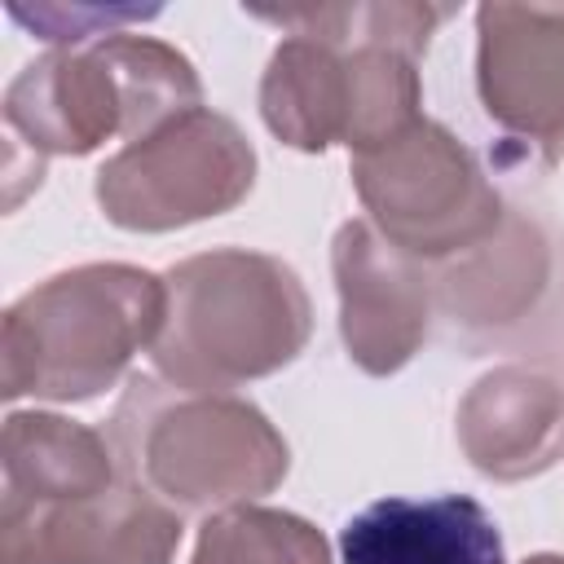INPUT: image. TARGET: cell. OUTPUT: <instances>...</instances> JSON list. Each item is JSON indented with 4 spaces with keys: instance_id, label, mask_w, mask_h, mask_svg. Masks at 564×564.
Listing matches in <instances>:
<instances>
[{
    "instance_id": "13",
    "label": "cell",
    "mask_w": 564,
    "mask_h": 564,
    "mask_svg": "<svg viewBox=\"0 0 564 564\" xmlns=\"http://www.w3.org/2000/svg\"><path fill=\"white\" fill-rule=\"evenodd\" d=\"M0 467H4V502L13 507L88 498L123 476L106 432L44 410H13L4 419Z\"/></svg>"
},
{
    "instance_id": "5",
    "label": "cell",
    "mask_w": 564,
    "mask_h": 564,
    "mask_svg": "<svg viewBox=\"0 0 564 564\" xmlns=\"http://www.w3.org/2000/svg\"><path fill=\"white\" fill-rule=\"evenodd\" d=\"M432 308L467 357L564 361V234L507 203L489 238L432 264Z\"/></svg>"
},
{
    "instance_id": "6",
    "label": "cell",
    "mask_w": 564,
    "mask_h": 564,
    "mask_svg": "<svg viewBox=\"0 0 564 564\" xmlns=\"http://www.w3.org/2000/svg\"><path fill=\"white\" fill-rule=\"evenodd\" d=\"M352 185L370 225L423 264L463 256L507 212L476 154L436 119H419L388 145L352 154Z\"/></svg>"
},
{
    "instance_id": "1",
    "label": "cell",
    "mask_w": 564,
    "mask_h": 564,
    "mask_svg": "<svg viewBox=\"0 0 564 564\" xmlns=\"http://www.w3.org/2000/svg\"><path fill=\"white\" fill-rule=\"evenodd\" d=\"M106 436L119 471L172 511H225L273 494L291 449L264 410L234 392H198L163 375H132Z\"/></svg>"
},
{
    "instance_id": "11",
    "label": "cell",
    "mask_w": 564,
    "mask_h": 564,
    "mask_svg": "<svg viewBox=\"0 0 564 564\" xmlns=\"http://www.w3.org/2000/svg\"><path fill=\"white\" fill-rule=\"evenodd\" d=\"M458 445L480 476H542L564 458V383L533 366L480 375L458 401Z\"/></svg>"
},
{
    "instance_id": "17",
    "label": "cell",
    "mask_w": 564,
    "mask_h": 564,
    "mask_svg": "<svg viewBox=\"0 0 564 564\" xmlns=\"http://www.w3.org/2000/svg\"><path fill=\"white\" fill-rule=\"evenodd\" d=\"M524 564H564V555H555V551H542V555H529Z\"/></svg>"
},
{
    "instance_id": "4",
    "label": "cell",
    "mask_w": 564,
    "mask_h": 564,
    "mask_svg": "<svg viewBox=\"0 0 564 564\" xmlns=\"http://www.w3.org/2000/svg\"><path fill=\"white\" fill-rule=\"evenodd\" d=\"M203 106L198 70L154 35H106L26 62L4 88V128L31 159L93 154L101 141H137Z\"/></svg>"
},
{
    "instance_id": "2",
    "label": "cell",
    "mask_w": 564,
    "mask_h": 564,
    "mask_svg": "<svg viewBox=\"0 0 564 564\" xmlns=\"http://www.w3.org/2000/svg\"><path fill=\"white\" fill-rule=\"evenodd\" d=\"M167 313L150 348L167 383L229 392L291 366L313 335L300 273L264 251L216 247L163 273Z\"/></svg>"
},
{
    "instance_id": "14",
    "label": "cell",
    "mask_w": 564,
    "mask_h": 564,
    "mask_svg": "<svg viewBox=\"0 0 564 564\" xmlns=\"http://www.w3.org/2000/svg\"><path fill=\"white\" fill-rule=\"evenodd\" d=\"M348 53L322 35H286L260 79V115L269 132L304 154L348 141Z\"/></svg>"
},
{
    "instance_id": "10",
    "label": "cell",
    "mask_w": 564,
    "mask_h": 564,
    "mask_svg": "<svg viewBox=\"0 0 564 564\" xmlns=\"http://www.w3.org/2000/svg\"><path fill=\"white\" fill-rule=\"evenodd\" d=\"M339 335L366 375H397L432 317V269L388 242L370 220H344L330 242Z\"/></svg>"
},
{
    "instance_id": "9",
    "label": "cell",
    "mask_w": 564,
    "mask_h": 564,
    "mask_svg": "<svg viewBox=\"0 0 564 564\" xmlns=\"http://www.w3.org/2000/svg\"><path fill=\"white\" fill-rule=\"evenodd\" d=\"M476 35L485 115L555 163L564 150V4H480Z\"/></svg>"
},
{
    "instance_id": "12",
    "label": "cell",
    "mask_w": 564,
    "mask_h": 564,
    "mask_svg": "<svg viewBox=\"0 0 564 564\" xmlns=\"http://www.w3.org/2000/svg\"><path fill=\"white\" fill-rule=\"evenodd\" d=\"M344 564H507L494 516L467 494L379 498L339 529Z\"/></svg>"
},
{
    "instance_id": "8",
    "label": "cell",
    "mask_w": 564,
    "mask_h": 564,
    "mask_svg": "<svg viewBox=\"0 0 564 564\" xmlns=\"http://www.w3.org/2000/svg\"><path fill=\"white\" fill-rule=\"evenodd\" d=\"M181 533V511L128 476L88 498L0 502V564H172Z\"/></svg>"
},
{
    "instance_id": "15",
    "label": "cell",
    "mask_w": 564,
    "mask_h": 564,
    "mask_svg": "<svg viewBox=\"0 0 564 564\" xmlns=\"http://www.w3.org/2000/svg\"><path fill=\"white\" fill-rule=\"evenodd\" d=\"M189 564H330V546L304 516L242 502L203 520Z\"/></svg>"
},
{
    "instance_id": "3",
    "label": "cell",
    "mask_w": 564,
    "mask_h": 564,
    "mask_svg": "<svg viewBox=\"0 0 564 564\" xmlns=\"http://www.w3.org/2000/svg\"><path fill=\"white\" fill-rule=\"evenodd\" d=\"M167 286L137 264H75L31 286L0 322V392L9 401H93L141 348H154Z\"/></svg>"
},
{
    "instance_id": "16",
    "label": "cell",
    "mask_w": 564,
    "mask_h": 564,
    "mask_svg": "<svg viewBox=\"0 0 564 564\" xmlns=\"http://www.w3.org/2000/svg\"><path fill=\"white\" fill-rule=\"evenodd\" d=\"M9 18L31 26L40 40L84 48L106 35H119L132 22L159 18V9H132V4H35V9H26V4H9Z\"/></svg>"
},
{
    "instance_id": "7",
    "label": "cell",
    "mask_w": 564,
    "mask_h": 564,
    "mask_svg": "<svg viewBox=\"0 0 564 564\" xmlns=\"http://www.w3.org/2000/svg\"><path fill=\"white\" fill-rule=\"evenodd\" d=\"M256 185V150L242 128L194 106L128 141L97 167V207L132 234H167L234 212Z\"/></svg>"
}]
</instances>
